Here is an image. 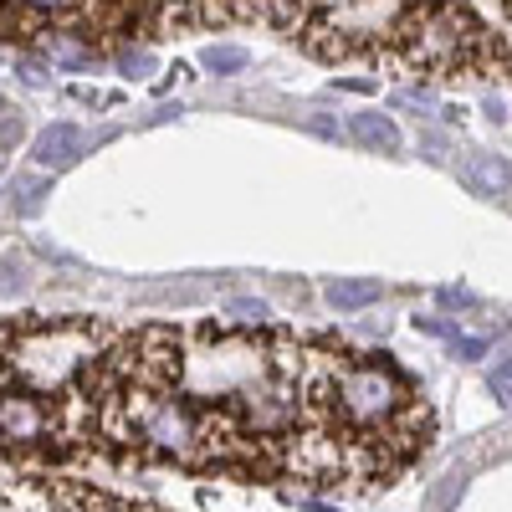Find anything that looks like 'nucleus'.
<instances>
[{"label":"nucleus","mask_w":512,"mask_h":512,"mask_svg":"<svg viewBox=\"0 0 512 512\" xmlns=\"http://www.w3.org/2000/svg\"><path fill=\"white\" fill-rule=\"evenodd\" d=\"M128 410H134V431H139L154 451L180 456V461H200V456L216 451L221 441H231L190 395H175V390L128 395Z\"/></svg>","instance_id":"obj_1"},{"label":"nucleus","mask_w":512,"mask_h":512,"mask_svg":"<svg viewBox=\"0 0 512 512\" xmlns=\"http://www.w3.org/2000/svg\"><path fill=\"white\" fill-rule=\"evenodd\" d=\"M93 349H98V328H72V323L6 338V354L16 359V379L36 395L62 390V384L93 359Z\"/></svg>","instance_id":"obj_2"},{"label":"nucleus","mask_w":512,"mask_h":512,"mask_svg":"<svg viewBox=\"0 0 512 512\" xmlns=\"http://www.w3.org/2000/svg\"><path fill=\"white\" fill-rule=\"evenodd\" d=\"M338 400L359 425H390L405 410V384L390 364H354L338 374Z\"/></svg>","instance_id":"obj_3"},{"label":"nucleus","mask_w":512,"mask_h":512,"mask_svg":"<svg viewBox=\"0 0 512 512\" xmlns=\"http://www.w3.org/2000/svg\"><path fill=\"white\" fill-rule=\"evenodd\" d=\"M415 57L425 62H461L466 52H472L477 41V21L466 6H456V0H431V6L415 11Z\"/></svg>","instance_id":"obj_4"},{"label":"nucleus","mask_w":512,"mask_h":512,"mask_svg":"<svg viewBox=\"0 0 512 512\" xmlns=\"http://www.w3.org/2000/svg\"><path fill=\"white\" fill-rule=\"evenodd\" d=\"M461 185L472 190V195L497 200V195L512 190V164H507L502 154H466V159H461Z\"/></svg>","instance_id":"obj_5"},{"label":"nucleus","mask_w":512,"mask_h":512,"mask_svg":"<svg viewBox=\"0 0 512 512\" xmlns=\"http://www.w3.org/2000/svg\"><path fill=\"white\" fill-rule=\"evenodd\" d=\"M31 159L41 169H67L82 159V128L77 123H52V128H41L36 144H31Z\"/></svg>","instance_id":"obj_6"},{"label":"nucleus","mask_w":512,"mask_h":512,"mask_svg":"<svg viewBox=\"0 0 512 512\" xmlns=\"http://www.w3.org/2000/svg\"><path fill=\"white\" fill-rule=\"evenodd\" d=\"M47 410H41V400L36 395H11L6 390V441H16V446H31V441H41L47 436Z\"/></svg>","instance_id":"obj_7"},{"label":"nucleus","mask_w":512,"mask_h":512,"mask_svg":"<svg viewBox=\"0 0 512 512\" xmlns=\"http://www.w3.org/2000/svg\"><path fill=\"white\" fill-rule=\"evenodd\" d=\"M349 134H354L364 149H384V154H400V144H405L390 113H354V118H349Z\"/></svg>","instance_id":"obj_8"},{"label":"nucleus","mask_w":512,"mask_h":512,"mask_svg":"<svg viewBox=\"0 0 512 512\" xmlns=\"http://www.w3.org/2000/svg\"><path fill=\"white\" fill-rule=\"evenodd\" d=\"M379 282L374 277H338V282H328V303L333 308H344V313H354V308H369V303H379Z\"/></svg>","instance_id":"obj_9"},{"label":"nucleus","mask_w":512,"mask_h":512,"mask_svg":"<svg viewBox=\"0 0 512 512\" xmlns=\"http://www.w3.org/2000/svg\"><path fill=\"white\" fill-rule=\"evenodd\" d=\"M41 52H47L57 67H67V72H88L93 67V47H82V41L67 36V31H47L41 36Z\"/></svg>","instance_id":"obj_10"},{"label":"nucleus","mask_w":512,"mask_h":512,"mask_svg":"<svg viewBox=\"0 0 512 512\" xmlns=\"http://www.w3.org/2000/svg\"><path fill=\"white\" fill-rule=\"evenodd\" d=\"M57 512H113V507H108V497L93 492V487H62V492H57Z\"/></svg>","instance_id":"obj_11"},{"label":"nucleus","mask_w":512,"mask_h":512,"mask_svg":"<svg viewBox=\"0 0 512 512\" xmlns=\"http://www.w3.org/2000/svg\"><path fill=\"white\" fill-rule=\"evenodd\" d=\"M200 67L216 72V77H231V72L246 67V52H241V47H216V41H210V47L200 52Z\"/></svg>","instance_id":"obj_12"},{"label":"nucleus","mask_w":512,"mask_h":512,"mask_svg":"<svg viewBox=\"0 0 512 512\" xmlns=\"http://www.w3.org/2000/svg\"><path fill=\"white\" fill-rule=\"evenodd\" d=\"M11 195H16V210H21V216H36V210H41V200H47V180H11Z\"/></svg>","instance_id":"obj_13"},{"label":"nucleus","mask_w":512,"mask_h":512,"mask_svg":"<svg viewBox=\"0 0 512 512\" xmlns=\"http://www.w3.org/2000/svg\"><path fill=\"white\" fill-rule=\"evenodd\" d=\"M226 318H236V323H267L272 313H267V303H256V297H231Z\"/></svg>","instance_id":"obj_14"},{"label":"nucleus","mask_w":512,"mask_h":512,"mask_svg":"<svg viewBox=\"0 0 512 512\" xmlns=\"http://www.w3.org/2000/svg\"><path fill=\"white\" fill-rule=\"evenodd\" d=\"M461 492H466V472H446V477H441V487H436V497H431V507H436V512H446Z\"/></svg>","instance_id":"obj_15"},{"label":"nucleus","mask_w":512,"mask_h":512,"mask_svg":"<svg viewBox=\"0 0 512 512\" xmlns=\"http://www.w3.org/2000/svg\"><path fill=\"white\" fill-rule=\"evenodd\" d=\"M487 390H492L502 405H512V359H502V364L487 374Z\"/></svg>","instance_id":"obj_16"},{"label":"nucleus","mask_w":512,"mask_h":512,"mask_svg":"<svg viewBox=\"0 0 512 512\" xmlns=\"http://www.w3.org/2000/svg\"><path fill=\"white\" fill-rule=\"evenodd\" d=\"M451 354H456V359H482V354H487V338H472V333H461L456 344H451Z\"/></svg>","instance_id":"obj_17"},{"label":"nucleus","mask_w":512,"mask_h":512,"mask_svg":"<svg viewBox=\"0 0 512 512\" xmlns=\"http://www.w3.org/2000/svg\"><path fill=\"white\" fill-rule=\"evenodd\" d=\"M118 67H123L128 77H144V72L154 67V57H149V52H123V57H118Z\"/></svg>","instance_id":"obj_18"},{"label":"nucleus","mask_w":512,"mask_h":512,"mask_svg":"<svg viewBox=\"0 0 512 512\" xmlns=\"http://www.w3.org/2000/svg\"><path fill=\"white\" fill-rule=\"evenodd\" d=\"M441 303H446V308H472L477 297L466 292V287H441Z\"/></svg>","instance_id":"obj_19"},{"label":"nucleus","mask_w":512,"mask_h":512,"mask_svg":"<svg viewBox=\"0 0 512 512\" xmlns=\"http://www.w3.org/2000/svg\"><path fill=\"white\" fill-rule=\"evenodd\" d=\"M0 139H6V154H11V144L21 139V118H16V108H6V128H0Z\"/></svg>","instance_id":"obj_20"},{"label":"nucleus","mask_w":512,"mask_h":512,"mask_svg":"<svg viewBox=\"0 0 512 512\" xmlns=\"http://www.w3.org/2000/svg\"><path fill=\"white\" fill-rule=\"evenodd\" d=\"M308 128H313V134H323V139H338V123H333V118H323V113H313V118H308Z\"/></svg>","instance_id":"obj_21"},{"label":"nucleus","mask_w":512,"mask_h":512,"mask_svg":"<svg viewBox=\"0 0 512 512\" xmlns=\"http://www.w3.org/2000/svg\"><path fill=\"white\" fill-rule=\"evenodd\" d=\"M21 6H31V11H67L72 0H21Z\"/></svg>","instance_id":"obj_22"}]
</instances>
